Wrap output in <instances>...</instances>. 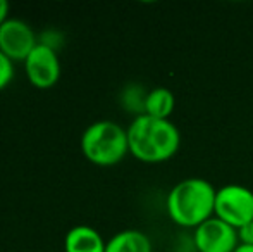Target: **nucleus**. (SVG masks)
I'll list each match as a JSON object with an SVG mask.
<instances>
[{
	"mask_svg": "<svg viewBox=\"0 0 253 252\" xmlns=\"http://www.w3.org/2000/svg\"><path fill=\"white\" fill-rule=\"evenodd\" d=\"M81 151L93 164L116 166L129 154L127 130L110 119L95 121L81 137Z\"/></svg>",
	"mask_w": 253,
	"mask_h": 252,
	"instance_id": "7ed1b4c3",
	"label": "nucleus"
},
{
	"mask_svg": "<svg viewBox=\"0 0 253 252\" xmlns=\"http://www.w3.org/2000/svg\"><path fill=\"white\" fill-rule=\"evenodd\" d=\"M238 239H240V244L253 246V221L243 225L241 228H238Z\"/></svg>",
	"mask_w": 253,
	"mask_h": 252,
	"instance_id": "ddd939ff",
	"label": "nucleus"
},
{
	"mask_svg": "<svg viewBox=\"0 0 253 252\" xmlns=\"http://www.w3.org/2000/svg\"><path fill=\"white\" fill-rule=\"evenodd\" d=\"M213 216L233 228H241L253 221V190L229 183L217 190Z\"/></svg>",
	"mask_w": 253,
	"mask_h": 252,
	"instance_id": "20e7f679",
	"label": "nucleus"
},
{
	"mask_svg": "<svg viewBox=\"0 0 253 252\" xmlns=\"http://www.w3.org/2000/svg\"><path fill=\"white\" fill-rule=\"evenodd\" d=\"M234 252H253V246H245V244H240Z\"/></svg>",
	"mask_w": 253,
	"mask_h": 252,
	"instance_id": "2eb2a0df",
	"label": "nucleus"
},
{
	"mask_svg": "<svg viewBox=\"0 0 253 252\" xmlns=\"http://www.w3.org/2000/svg\"><path fill=\"white\" fill-rule=\"evenodd\" d=\"M174 105H176V99L169 88H153L147 94L145 114L157 119H169L174 111Z\"/></svg>",
	"mask_w": 253,
	"mask_h": 252,
	"instance_id": "9d476101",
	"label": "nucleus"
},
{
	"mask_svg": "<svg viewBox=\"0 0 253 252\" xmlns=\"http://www.w3.org/2000/svg\"><path fill=\"white\" fill-rule=\"evenodd\" d=\"M105 252H153L147 233L140 230H123L107 242Z\"/></svg>",
	"mask_w": 253,
	"mask_h": 252,
	"instance_id": "1a4fd4ad",
	"label": "nucleus"
},
{
	"mask_svg": "<svg viewBox=\"0 0 253 252\" xmlns=\"http://www.w3.org/2000/svg\"><path fill=\"white\" fill-rule=\"evenodd\" d=\"M24 71L30 83L37 88H52L60 78V62L57 50L43 44H38L24 61Z\"/></svg>",
	"mask_w": 253,
	"mask_h": 252,
	"instance_id": "0eeeda50",
	"label": "nucleus"
},
{
	"mask_svg": "<svg viewBox=\"0 0 253 252\" xmlns=\"http://www.w3.org/2000/svg\"><path fill=\"white\" fill-rule=\"evenodd\" d=\"M105 246L100 233L86 225L71 228L64 240L66 252H105Z\"/></svg>",
	"mask_w": 253,
	"mask_h": 252,
	"instance_id": "6e6552de",
	"label": "nucleus"
},
{
	"mask_svg": "<svg viewBox=\"0 0 253 252\" xmlns=\"http://www.w3.org/2000/svg\"><path fill=\"white\" fill-rule=\"evenodd\" d=\"M217 190L205 178H186L170 189L167 195V214L181 228H198L213 218Z\"/></svg>",
	"mask_w": 253,
	"mask_h": 252,
	"instance_id": "f03ea898",
	"label": "nucleus"
},
{
	"mask_svg": "<svg viewBox=\"0 0 253 252\" xmlns=\"http://www.w3.org/2000/svg\"><path fill=\"white\" fill-rule=\"evenodd\" d=\"M197 252H234L240 246L238 230L219 218H210L193 232Z\"/></svg>",
	"mask_w": 253,
	"mask_h": 252,
	"instance_id": "423d86ee",
	"label": "nucleus"
},
{
	"mask_svg": "<svg viewBox=\"0 0 253 252\" xmlns=\"http://www.w3.org/2000/svg\"><path fill=\"white\" fill-rule=\"evenodd\" d=\"M7 14H9V3H7L5 0H0V24L5 19H9Z\"/></svg>",
	"mask_w": 253,
	"mask_h": 252,
	"instance_id": "4468645a",
	"label": "nucleus"
},
{
	"mask_svg": "<svg viewBox=\"0 0 253 252\" xmlns=\"http://www.w3.org/2000/svg\"><path fill=\"white\" fill-rule=\"evenodd\" d=\"M14 78V64L9 57L0 52V90L9 87V83Z\"/></svg>",
	"mask_w": 253,
	"mask_h": 252,
	"instance_id": "f8f14e48",
	"label": "nucleus"
},
{
	"mask_svg": "<svg viewBox=\"0 0 253 252\" xmlns=\"http://www.w3.org/2000/svg\"><path fill=\"white\" fill-rule=\"evenodd\" d=\"M129 154L141 162H164L177 154L181 133L170 119H157L141 114L127 126Z\"/></svg>",
	"mask_w": 253,
	"mask_h": 252,
	"instance_id": "f257e3e1",
	"label": "nucleus"
},
{
	"mask_svg": "<svg viewBox=\"0 0 253 252\" xmlns=\"http://www.w3.org/2000/svg\"><path fill=\"white\" fill-rule=\"evenodd\" d=\"M37 45V35L24 21L9 17L0 24V52L12 62H24Z\"/></svg>",
	"mask_w": 253,
	"mask_h": 252,
	"instance_id": "39448f33",
	"label": "nucleus"
},
{
	"mask_svg": "<svg viewBox=\"0 0 253 252\" xmlns=\"http://www.w3.org/2000/svg\"><path fill=\"white\" fill-rule=\"evenodd\" d=\"M147 94L141 87L138 85H129L124 88L123 95H121V102L129 112H136V116L145 114V101H147Z\"/></svg>",
	"mask_w": 253,
	"mask_h": 252,
	"instance_id": "9b49d317",
	"label": "nucleus"
}]
</instances>
